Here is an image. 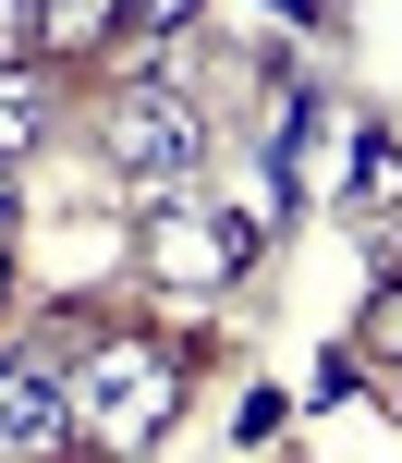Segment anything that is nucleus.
I'll use <instances>...</instances> for the list:
<instances>
[{"label": "nucleus", "mask_w": 402, "mask_h": 463, "mask_svg": "<svg viewBox=\"0 0 402 463\" xmlns=\"http://www.w3.org/2000/svg\"><path fill=\"white\" fill-rule=\"evenodd\" d=\"M61 415H73V451H98V463L159 451L183 415V354L159 329H86L61 366Z\"/></svg>", "instance_id": "1"}, {"label": "nucleus", "mask_w": 402, "mask_h": 463, "mask_svg": "<svg viewBox=\"0 0 402 463\" xmlns=\"http://www.w3.org/2000/svg\"><path fill=\"white\" fill-rule=\"evenodd\" d=\"M86 146H98V171L122 184V208H146V195L195 184L220 135H208V110H195V86H171V73H122V86L86 110Z\"/></svg>", "instance_id": "2"}, {"label": "nucleus", "mask_w": 402, "mask_h": 463, "mask_svg": "<svg viewBox=\"0 0 402 463\" xmlns=\"http://www.w3.org/2000/svg\"><path fill=\"white\" fill-rule=\"evenodd\" d=\"M257 244H268V220L232 208V195H208V184H171V195L135 208V269L159 280V293H183V305H220L257 269Z\"/></svg>", "instance_id": "3"}, {"label": "nucleus", "mask_w": 402, "mask_h": 463, "mask_svg": "<svg viewBox=\"0 0 402 463\" xmlns=\"http://www.w3.org/2000/svg\"><path fill=\"white\" fill-rule=\"evenodd\" d=\"M0 463H73L61 378H37V366H13V378H0Z\"/></svg>", "instance_id": "4"}, {"label": "nucleus", "mask_w": 402, "mask_h": 463, "mask_svg": "<svg viewBox=\"0 0 402 463\" xmlns=\"http://www.w3.org/2000/svg\"><path fill=\"white\" fill-rule=\"evenodd\" d=\"M49 98H61L49 61H0V171H24L49 146Z\"/></svg>", "instance_id": "5"}, {"label": "nucleus", "mask_w": 402, "mask_h": 463, "mask_svg": "<svg viewBox=\"0 0 402 463\" xmlns=\"http://www.w3.org/2000/svg\"><path fill=\"white\" fill-rule=\"evenodd\" d=\"M24 37H37L24 61H86V49L122 37V13H110V0H24Z\"/></svg>", "instance_id": "6"}, {"label": "nucleus", "mask_w": 402, "mask_h": 463, "mask_svg": "<svg viewBox=\"0 0 402 463\" xmlns=\"http://www.w3.org/2000/svg\"><path fill=\"white\" fill-rule=\"evenodd\" d=\"M354 366H390V378H402V280H379V293H366V317H354Z\"/></svg>", "instance_id": "7"}, {"label": "nucleus", "mask_w": 402, "mask_h": 463, "mask_svg": "<svg viewBox=\"0 0 402 463\" xmlns=\"http://www.w3.org/2000/svg\"><path fill=\"white\" fill-rule=\"evenodd\" d=\"M122 13V37L135 49H171V37H195V0H110Z\"/></svg>", "instance_id": "8"}, {"label": "nucleus", "mask_w": 402, "mask_h": 463, "mask_svg": "<svg viewBox=\"0 0 402 463\" xmlns=\"http://www.w3.org/2000/svg\"><path fill=\"white\" fill-rule=\"evenodd\" d=\"M281 415H293L281 391H244V402H232V451H268V439H281Z\"/></svg>", "instance_id": "9"}, {"label": "nucleus", "mask_w": 402, "mask_h": 463, "mask_svg": "<svg viewBox=\"0 0 402 463\" xmlns=\"http://www.w3.org/2000/svg\"><path fill=\"white\" fill-rule=\"evenodd\" d=\"M354 378H366V366H354V342H330V354H317V378H305V402H341Z\"/></svg>", "instance_id": "10"}, {"label": "nucleus", "mask_w": 402, "mask_h": 463, "mask_svg": "<svg viewBox=\"0 0 402 463\" xmlns=\"http://www.w3.org/2000/svg\"><path fill=\"white\" fill-rule=\"evenodd\" d=\"M257 13H281L293 37H330V0H257Z\"/></svg>", "instance_id": "11"}, {"label": "nucleus", "mask_w": 402, "mask_h": 463, "mask_svg": "<svg viewBox=\"0 0 402 463\" xmlns=\"http://www.w3.org/2000/svg\"><path fill=\"white\" fill-rule=\"evenodd\" d=\"M366 244H379V269L402 280V208H379V220H366Z\"/></svg>", "instance_id": "12"}, {"label": "nucleus", "mask_w": 402, "mask_h": 463, "mask_svg": "<svg viewBox=\"0 0 402 463\" xmlns=\"http://www.w3.org/2000/svg\"><path fill=\"white\" fill-rule=\"evenodd\" d=\"M13 232H24V195H13V171H0V256H13Z\"/></svg>", "instance_id": "13"}, {"label": "nucleus", "mask_w": 402, "mask_h": 463, "mask_svg": "<svg viewBox=\"0 0 402 463\" xmlns=\"http://www.w3.org/2000/svg\"><path fill=\"white\" fill-rule=\"evenodd\" d=\"M0 317H13V256H0Z\"/></svg>", "instance_id": "14"}, {"label": "nucleus", "mask_w": 402, "mask_h": 463, "mask_svg": "<svg viewBox=\"0 0 402 463\" xmlns=\"http://www.w3.org/2000/svg\"><path fill=\"white\" fill-rule=\"evenodd\" d=\"M390 415H402V402H390Z\"/></svg>", "instance_id": "15"}]
</instances>
